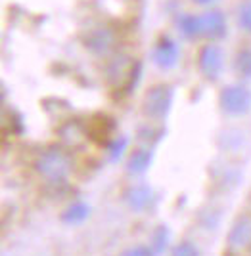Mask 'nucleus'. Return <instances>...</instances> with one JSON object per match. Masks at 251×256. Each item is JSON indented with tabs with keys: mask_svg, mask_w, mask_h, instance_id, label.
I'll return each mask as SVG.
<instances>
[{
	"mask_svg": "<svg viewBox=\"0 0 251 256\" xmlns=\"http://www.w3.org/2000/svg\"><path fill=\"white\" fill-rule=\"evenodd\" d=\"M228 243L232 248H245L251 245V220L241 218L238 220L228 235Z\"/></svg>",
	"mask_w": 251,
	"mask_h": 256,
	"instance_id": "obj_1",
	"label": "nucleus"
},
{
	"mask_svg": "<svg viewBox=\"0 0 251 256\" xmlns=\"http://www.w3.org/2000/svg\"><path fill=\"white\" fill-rule=\"evenodd\" d=\"M121 256H153V250L148 246H131Z\"/></svg>",
	"mask_w": 251,
	"mask_h": 256,
	"instance_id": "obj_9",
	"label": "nucleus"
},
{
	"mask_svg": "<svg viewBox=\"0 0 251 256\" xmlns=\"http://www.w3.org/2000/svg\"><path fill=\"white\" fill-rule=\"evenodd\" d=\"M88 212L90 210H88L87 204H75L69 210H66V214L62 216V220L66 224H81V222H85L88 218Z\"/></svg>",
	"mask_w": 251,
	"mask_h": 256,
	"instance_id": "obj_5",
	"label": "nucleus"
},
{
	"mask_svg": "<svg viewBox=\"0 0 251 256\" xmlns=\"http://www.w3.org/2000/svg\"><path fill=\"white\" fill-rule=\"evenodd\" d=\"M171 256H199V250H197L196 245H192V243H180V245H176L173 248V254Z\"/></svg>",
	"mask_w": 251,
	"mask_h": 256,
	"instance_id": "obj_7",
	"label": "nucleus"
},
{
	"mask_svg": "<svg viewBox=\"0 0 251 256\" xmlns=\"http://www.w3.org/2000/svg\"><path fill=\"white\" fill-rule=\"evenodd\" d=\"M222 104L230 113H243L249 107V96L241 90H226Z\"/></svg>",
	"mask_w": 251,
	"mask_h": 256,
	"instance_id": "obj_2",
	"label": "nucleus"
},
{
	"mask_svg": "<svg viewBox=\"0 0 251 256\" xmlns=\"http://www.w3.org/2000/svg\"><path fill=\"white\" fill-rule=\"evenodd\" d=\"M66 170H67V162L60 153H52V155H46V157H44V160H43L44 174H48V176H52V178H58V176H62Z\"/></svg>",
	"mask_w": 251,
	"mask_h": 256,
	"instance_id": "obj_3",
	"label": "nucleus"
},
{
	"mask_svg": "<svg viewBox=\"0 0 251 256\" xmlns=\"http://www.w3.org/2000/svg\"><path fill=\"white\" fill-rule=\"evenodd\" d=\"M148 199H150V195H148L146 190H134L132 193L127 195V201H129V204H131L134 210H142V208H146Z\"/></svg>",
	"mask_w": 251,
	"mask_h": 256,
	"instance_id": "obj_6",
	"label": "nucleus"
},
{
	"mask_svg": "<svg viewBox=\"0 0 251 256\" xmlns=\"http://www.w3.org/2000/svg\"><path fill=\"white\" fill-rule=\"evenodd\" d=\"M167 246H169V232H167V228L161 226V228H157L152 235V248L153 254H163L165 250H167Z\"/></svg>",
	"mask_w": 251,
	"mask_h": 256,
	"instance_id": "obj_4",
	"label": "nucleus"
},
{
	"mask_svg": "<svg viewBox=\"0 0 251 256\" xmlns=\"http://www.w3.org/2000/svg\"><path fill=\"white\" fill-rule=\"evenodd\" d=\"M148 160H150V157H148L146 153H136V155L132 157V160H131V168H132V170L142 172L144 168L148 166Z\"/></svg>",
	"mask_w": 251,
	"mask_h": 256,
	"instance_id": "obj_8",
	"label": "nucleus"
}]
</instances>
